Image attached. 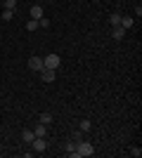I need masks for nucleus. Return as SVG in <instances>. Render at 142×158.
Segmentation results:
<instances>
[{"label": "nucleus", "instance_id": "f257e3e1", "mask_svg": "<svg viewBox=\"0 0 142 158\" xmlns=\"http://www.w3.org/2000/svg\"><path fill=\"white\" fill-rule=\"evenodd\" d=\"M95 153V149H93V144H88V142H76V151L71 153V158H85V156H93Z\"/></svg>", "mask_w": 142, "mask_h": 158}, {"label": "nucleus", "instance_id": "f03ea898", "mask_svg": "<svg viewBox=\"0 0 142 158\" xmlns=\"http://www.w3.org/2000/svg\"><path fill=\"white\" fill-rule=\"evenodd\" d=\"M59 61H62V59H59V54H54V52H52V54H47V57H43V64H45L47 69H54V71H57Z\"/></svg>", "mask_w": 142, "mask_h": 158}, {"label": "nucleus", "instance_id": "7ed1b4c3", "mask_svg": "<svg viewBox=\"0 0 142 158\" xmlns=\"http://www.w3.org/2000/svg\"><path fill=\"white\" fill-rule=\"evenodd\" d=\"M31 146H33V151H38V153H43L47 149V142H45V137H33V142H31Z\"/></svg>", "mask_w": 142, "mask_h": 158}, {"label": "nucleus", "instance_id": "20e7f679", "mask_svg": "<svg viewBox=\"0 0 142 158\" xmlns=\"http://www.w3.org/2000/svg\"><path fill=\"white\" fill-rule=\"evenodd\" d=\"M41 78L45 80V83H52V80L57 78V73H54V69H47V66H43V71H41Z\"/></svg>", "mask_w": 142, "mask_h": 158}, {"label": "nucleus", "instance_id": "39448f33", "mask_svg": "<svg viewBox=\"0 0 142 158\" xmlns=\"http://www.w3.org/2000/svg\"><path fill=\"white\" fill-rule=\"evenodd\" d=\"M43 59L41 57H31V59H28V69H31V71H43Z\"/></svg>", "mask_w": 142, "mask_h": 158}, {"label": "nucleus", "instance_id": "423d86ee", "mask_svg": "<svg viewBox=\"0 0 142 158\" xmlns=\"http://www.w3.org/2000/svg\"><path fill=\"white\" fill-rule=\"evenodd\" d=\"M123 35H126V28H123V26H114V28H111V38H114V40H121Z\"/></svg>", "mask_w": 142, "mask_h": 158}, {"label": "nucleus", "instance_id": "0eeeda50", "mask_svg": "<svg viewBox=\"0 0 142 158\" xmlns=\"http://www.w3.org/2000/svg\"><path fill=\"white\" fill-rule=\"evenodd\" d=\"M33 135H36V137H45V135H47V125H43V123H38V127H36V130H33Z\"/></svg>", "mask_w": 142, "mask_h": 158}, {"label": "nucleus", "instance_id": "6e6552de", "mask_svg": "<svg viewBox=\"0 0 142 158\" xmlns=\"http://www.w3.org/2000/svg\"><path fill=\"white\" fill-rule=\"evenodd\" d=\"M33 137H36L33 130H24V132H21V139H24L26 144H31V142H33Z\"/></svg>", "mask_w": 142, "mask_h": 158}, {"label": "nucleus", "instance_id": "1a4fd4ad", "mask_svg": "<svg viewBox=\"0 0 142 158\" xmlns=\"http://www.w3.org/2000/svg\"><path fill=\"white\" fill-rule=\"evenodd\" d=\"M31 17H33V19H41V17H43V7L33 5V7H31Z\"/></svg>", "mask_w": 142, "mask_h": 158}, {"label": "nucleus", "instance_id": "9d476101", "mask_svg": "<svg viewBox=\"0 0 142 158\" xmlns=\"http://www.w3.org/2000/svg\"><path fill=\"white\" fill-rule=\"evenodd\" d=\"M133 24H135V21L130 19V17H121V24H118V26H123V28H126V31H128V28L133 26Z\"/></svg>", "mask_w": 142, "mask_h": 158}, {"label": "nucleus", "instance_id": "9b49d317", "mask_svg": "<svg viewBox=\"0 0 142 158\" xmlns=\"http://www.w3.org/2000/svg\"><path fill=\"white\" fill-rule=\"evenodd\" d=\"M64 151H67L69 156H71V153L76 151V139H71V142H67V146H64Z\"/></svg>", "mask_w": 142, "mask_h": 158}, {"label": "nucleus", "instance_id": "f8f14e48", "mask_svg": "<svg viewBox=\"0 0 142 158\" xmlns=\"http://www.w3.org/2000/svg\"><path fill=\"white\" fill-rule=\"evenodd\" d=\"M78 127H81V132H88L90 127H93V123H90L88 118H83V120H81V125H78Z\"/></svg>", "mask_w": 142, "mask_h": 158}, {"label": "nucleus", "instance_id": "ddd939ff", "mask_svg": "<svg viewBox=\"0 0 142 158\" xmlns=\"http://www.w3.org/2000/svg\"><path fill=\"white\" fill-rule=\"evenodd\" d=\"M41 123L43 125H50L52 123V113H41Z\"/></svg>", "mask_w": 142, "mask_h": 158}, {"label": "nucleus", "instance_id": "4468645a", "mask_svg": "<svg viewBox=\"0 0 142 158\" xmlns=\"http://www.w3.org/2000/svg\"><path fill=\"white\" fill-rule=\"evenodd\" d=\"M109 24H111V26H118V24H121V14H111V17H109Z\"/></svg>", "mask_w": 142, "mask_h": 158}, {"label": "nucleus", "instance_id": "2eb2a0df", "mask_svg": "<svg viewBox=\"0 0 142 158\" xmlns=\"http://www.w3.org/2000/svg\"><path fill=\"white\" fill-rule=\"evenodd\" d=\"M2 19H5V21L14 19V10H5V12H2Z\"/></svg>", "mask_w": 142, "mask_h": 158}, {"label": "nucleus", "instance_id": "dca6fc26", "mask_svg": "<svg viewBox=\"0 0 142 158\" xmlns=\"http://www.w3.org/2000/svg\"><path fill=\"white\" fill-rule=\"evenodd\" d=\"M26 28H28V31H36V28H38V19H31V21H26Z\"/></svg>", "mask_w": 142, "mask_h": 158}, {"label": "nucleus", "instance_id": "f3484780", "mask_svg": "<svg viewBox=\"0 0 142 158\" xmlns=\"http://www.w3.org/2000/svg\"><path fill=\"white\" fill-rule=\"evenodd\" d=\"M5 10H17V0H5Z\"/></svg>", "mask_w": 142, "mask_h": 158}, {"label": "nucleus", "instance_id": "a211bd4d", "mask_svg": "<svg viewBox=\"0 0 142 158\" xmlns=\"http://www.w3.org/2000/svg\"><path fill=\"white\" fill-rule=\"evenodd\" d=\"M130 156L140 158V156H142V149H140V146H133V149H130Z\"/></svg>", "mask_w": 142, "mask_h": 158}, {"label": "nucleus", "instance_id": "6ab92c4d", "mask_svg": "<svg viewBox=\"0 0 142 158\" xmlns=\"http://www.w3.org/2000/svg\"><path fill=\"white\" fill-rule=\"evenodd\" d=\"M38 26L47 28V26H50V19H45V17H41V19H38Z\"/></svg>", "mask_w": 142, "mask_h": 158}, {"label": "nucleus", "instance_id": "aec40b11", "mask_svg": "<svg viewBox=\"0 0 142 158\" xmlns=\"http://www.w3.org/2000/svg\"><path fill=\"white\" fill-rule=\"evenodd\" d=\"M0 149H2V144H0Z\"/></svg>", "mask_w": 142, "mask_h": 158}]
</instances>
